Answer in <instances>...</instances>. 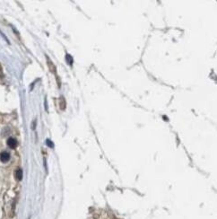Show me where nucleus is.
I'll return each instance as SVG.
<instances>
[{
	"label": "nucleus",
	"mask_w": 217,
	"mask_h": 219,
	"mask_svg": "<svg viewBox=\"0 0 217 219\" xmlns=\"http://www.w3.org/2000/svg\"><path fill=\"white\" fill-rule=\"evenodd\" d=\"M66 108V102H65V99L64 98H60V109L61 110H65Z\"/></svg>",
	"instance_id": "obj_6"
},
{
	"label": "nucleus",
	"mask_w": 217,
	"mask_h": 219,
	"mask_svg": "<svg viewBox=\"0 0 217 219\" xmlns=\"http://www.w3.org/2000/svg\"><path fill=\"white\" fill-rule=\"evenodd\" d=\"M46 59H47L48 67H49V69L50 70V72H52V73H56V70H57V68H56L55 65L53 64V62H52L51 60H50V59L48 56H46Z\"/></svg>",
	"instance_id": "obj_3"
},
{
	"label": "nucleus",
	"mask_w": 217,
	"mask_h": 219,
	"mask_svg": "<svg viewBox=\"0 0 217 219\" xmlns=\"http://www.w3.org/2000/svg\"><path fill=\"white\" fill-rule=\"evenodd\" d=\"M10 160V154L7 152H2L0 154V161L2 163H6Z\"/></svg>",
	"instance_id": "obj_1"
},
{
	"label": "nucleus",
	"mask_w": 217,
	"mask_h": 219,
	"mask_svg": "<svg viewBox=\"0 0 217 219\" xmlns=\"http://www.w3.org/2000/svg\"><path fill=\"white\" fill-rule=\"evenodd\" d=\"M66 63H67L68 65H72L73 64L72 56L69 55V54H66Z\"/></svg>",
	"instance_id": "obj_5"
},
{
	"label": "nucleus",
	"mask_w": 217,
	"mask_h": 219,
	"mask_svg": "<svg viewBox=\"0 0 217 219\" xmlns=\"http://www.w3.org/2000/svg\"><path fill=\"white\" fill-rule=\"evenodd\" d=\"M7 146H9L10 148H15V147H17V146H18V142H17V140H16L15 138L9 137V138L7 139Z\"/></svg>",
	"instance_id": "obj_2"
},
{
	"label": "nucleus",
	"mask_w": 217,
	"mask_h": 219,
	"mask_svg": "<svg viewBox=\"0 0 217 219\" xmlns=\"http://www.w3.org/2000/svg\"><path fill=\"white\" fill-rule=\"evenodd\" d=\"M46 144H47V146H49V147H50V148H53V147H54V144H53V142H52L51 140L47 139V140H46Z\"/></svg>",
	"instance_id": "obj_7"
},
{
	"label": "nucleus",
	"mask_w": 217,
	"mask_h": 219,
	"mask_svg": "<svg viewBox=\"0 0 217 219\" xmlns=\"http://www.w3.org/2000/svg\"><path fill=\"white\" fill-rule=\"evenodd\" d=\"M15 178L18 180H21L22 179V171L21 169H18L16 172H15Z\"/></svg>",
	"instance_id": "obj_4"
}]
</instances>
